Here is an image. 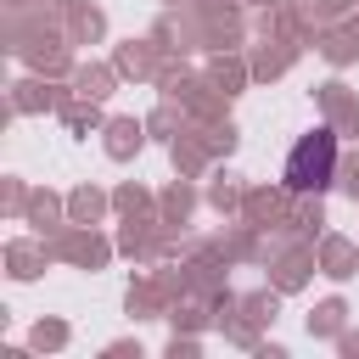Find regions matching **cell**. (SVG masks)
I'll return each instance as SVG.
<instances>
[{
	"label": "cell",
	"instance_id": "obj_1",
	"mask_svg": "<svg viewBox=\"0 0 359 359\" xmlns=\"http://www.w3.org/2000/svg\"><path fill=\"white\" fill-rule=\"evenodd\" d=\"M331 174H337V135H331L325 123H314V129L286 151L280 180H286V191H325Z\"/></svg>",
	"mask_w": 359,
	"mask_h": 359
}]
</instances>
